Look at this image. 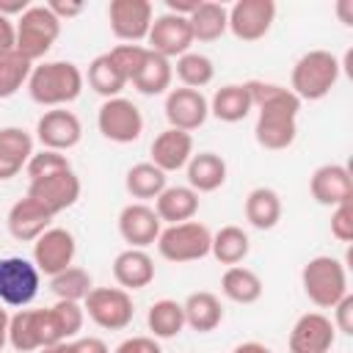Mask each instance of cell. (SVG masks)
<instances>
[{"instance_id": "d590c367", "label": "cell", "mask_w": 353, "mask_h": 353, "mask_svg": "<svg viewBox=\"0 0 353 353\" xmlns=\"http://www.w3.org/2000/svg\"><path fill=\"white\" fill-rule=\"evenodd\" d=\"M88 85L99 94V97H105V99H113V97H121V91H124V85H127V80H124V74L119 72V66L113 63V58L108 55V52H102V55H97L91 63H88Z\"/></svg>"}, {"instance_id": "11a10c76", "label": "cell", "mask_w": 353, "mask_h": 353, "mask_svg": "<svg viewBox=\"0 0 353 353\" xmlns=\"http://www.w3.org/2000/svg\"><path fill=\"white\" fill-rule=\"evenodd\" d=\"M39 353H72L69 342H58V345H50V347H41Z\"/></svg>"}, {"instance_id": "db71d44e", "label": "cell", "mask_w": 353, "mask_h": 353, "mask_svg": "<svg viewBox=\"0 0 353 353\" xmlns=\"http://www.w3.org/2000/svg\"><path fill=\"white\" fill-rule=\"evenodd\" d=\"M350 8H353V3H350V0H339V6H336V11H339V17H342V22H345V25H353Z\"/></svg>"}, {"instance_id": "7dc6e473", "label": "cell", "mask_w": 353, "mask_h": 353, "mask_svg": "<svg viewBox=\"0 0 353 353\" xmlns=\"http://www.w3.org/2000/svg\"><path fill=\"white\" fill-rule=\"evenodd\" d=\"M47 8H50L61 22L83 14V3H77V0H50V3H47Z\"/></svg>"}, {"instance_id": "83f0119b", "label": "cell", "mask_w": 353, "mask_h": 353, "mask_svg": "<svg viewBox=\"0 0 353 353\" xmlns=\"http://www.w3.org/2000/svg\"><path fill=\"white\" fill-rule=\"evenodd\" d=\"M251 110H254V105H251V97H248L245 83L221 85V88L212 94V99H210V113H212L218 121H226V124L243 121Z\"/></svg>"}, {"instance_id": "2e32d148", "label": "cell", "mask_w": 353, "mask_h": 353, "mask_svg": "<svg viewBox=\"0 0 353 353\" xmlns=\"http://www.w3.org/2000/svg\"><path fill=\"white\" fill-rule=\"evenodd\" d=\"M28 196L36 199L39 204H44L52 215H58V212H63V210L77 204V199H80V176L74 174V168L55 171L50 176L33 179L28 185Z\"/></svg>"}, {"instance_id": "7bdbcfd3", "label": "cell", "mask_w": 353, "mask_h": 353, "mask_svg": "<svg viewBox=\"0 0 353 353\" xmlns=\"http://www.w3.org/2000/svg\"><path fill=\"white\" fill-rule=\"evenodd\" d=\"M331 234L339 243H350L353 240V210H350V201H345V204L331 210Z\"/></svg>"}, {"instance_id": "ffe728a7", "label": "cell", "mask_w": 353, "mask_h": 353, "mask_svg": "<svg viewBox=\"0 0 353 353\" xmlns=\"http://www.w3.org/2000/svg\"><path fill=\"white\" fill-rule=\"evenodd\" d=\"M309 193L317 204L323 207H339L345 201L353 199V179L350 171L339 163H325L320 168H314L312 179H309Z\"/></svg>"}, {"instance_id": "8fae6325", "label": "cell", "mask_w": 353, "mask_h": 353, "mask_svg": "<svg viewBox=\"0 0 353 353\" xmlns=\"http://www.w3.org/2000/svg\"><path fill=\"white\" fill-rule=\"evenodd\" d=\"M154 19V8L149 0H110L108 6V22L116 39L124 44H138L149 36Z\"/></svg>"}, {"instance_id": "8d00e7d4", "label": "cell", "mask_w": 353, "mask_h": 353, "mask_svg": "<svg viewBox=\"0 0 353 353\" xmlns=\"http://www.w3.org/2000/svg\"><path fill=\"white\" fill-rule=\"evenodd\" d=\"M174 72H176V77H179V83L185 88H196V91H201L204 85H210L212 77H215L212 58H207L201 52H185V55H179L176 63H174Z\"/></svg>"}, {"instance_id": "f907efd6", "label": "cell", "mask_w": 353, "mask_h": 353, "mask_svg": "<svg viewBox=\"0 0 353 353\" xmlns=\"http://www.w3.org/2000/svg\"><path fill=\"white\" fill-rule=\"evenodd\" d=\"M28 8H30V3H28V0H0V14H3V17H8V19H11V17H17V19H19Z\"/></svg>"}, {"instance_id": "ab89813d", "label": "cell", "mask_w": 353, "mask_h": 353, "mask_svg": "<svg viewBox=\"0 0 353 353\" xmlns=\"http://www.w3.org/2000/svg\"><path fill=\"white\" fill-rule=\"evenodd\" d=\"M66 168H72V163H69V157H66L63 152L39 149V152L30 154V160H28V165H25V174H28V179L33 182V179L50 176V174H55V171H66Z\"/></svg>"}, {"instance_id": "836d02e7", "label": "cell", "mask_w": 353, "mask_h": 353, "mask_svg": "<svg viewBox=\"0 0 353 353\" xmlns=\"http://www.w3.org/2000/svg\"><path fill=\"white\" fill-rule=\"evenodd\" d=\"M171 80H174V66H171V61L149 50V58H146V63L141 66V72L135 74L132 85H135V91H141V94H146V97H157V94H165V91L171 88Z\"/></svg>"}, {"instance_id": "d4e9b609", "label": "cell", "mask_w": 353, "mask_h": 353, "mask_svg": "<svg viewBox=\"0 0 353 353\" xmlns=\"http://www.w3.org/2000/svg\"><path fill=\"white\" fill-rule=\"evenodd\" d=\"M154 212L160 223H168V226L193 221V215L199 212V193L190 190L188 185H171L154 199Z\"/></svg>"}, {"instance_id": "74e56055", "label": "cell", "mask_w": 353, "mask_h": 353, "mask_svg": "<svg viewBox=\"0 0 353 353\" xmlns=\"http://www.w3.org/2000/svg\"><path fill=\"white\" fill-rule=\"evenodd\" d=\"M50 290L55 292L58 301H85V295L94 290V281H91V273L77 268V265H69L66 270H61L58 276L50 279Z\"/></svg>"}, {"instance_id": "ac0fdd59", "label": "cell", "mask_w": 353, "mask_h": 353, "mask_svg": "<svg viewBox=\"0 0 353 353\" xmlns=\"http://www.w3.org/2000/svg\"><path fill=\"white\" fill-rule=\"evenodd\" d=\"M165 119H168V127L174 130H182V132H193L199 130L207 116H210V102L201 91L196 88H171L165 94Z\"/></svg>"}, {"instance_id": "ee69618b", "label": "cell", "mask_w": 353, "mask_h": 353, "mask_svg": "<svg viewBox=\"0 0 353 353\" xmlns=\"http://www.w3.org/2000/svg\"><path fill=\"white\" fill-rule=\"evenodd\" d=\"M334 328L342 334H353V295L347 292L336 306H334Z\"/></svg>"}, {"instance_id": "3957f363", "label": "cell", "mask_w": 353, "mask_h": 353, "mask_svg": "<svg viewBox=\"0 0 353 353\" xmlns=\"http://www.w3.org/2000/svg\"><path fill=\"white\" fill-rule=\"evenodd\" d=\"M342 63L328 50H309L303 52L290 74V91L303 102H317L331 94V88L339 83Z\"/></svg>"}, {"instance_id": "4316f807", "label": "cell", "mask_w": 353, "mask_h": 353, "mask_svg": "<svg viewBox=\"0 0 353 353\" xmlns=\"http://www.w3.org/2000/svg\"><path fill=\"white\" fill-rule=\"evenodd\" d=\"M182 312H185V325H190L199 334L215 331L221 325V320H223L221 298L215 292H207V290L190 292L185 298V303H182Z\"/></svg>"}, {"instance_id": "f6af8a7d", "label": "cell", "mask_w": 353, "mask_h": 353, "mask_svg": "<svg viewBox=\"0 0 353 353\" xmlns=\"http://www.w3.org/2000/svg\"><path fill=\"white\" fill-rule=\"evenodd\" d=\"M116 353H163V347L154 336H130L116 347Z\"/></svg>"}, {"instance_id": "60d3db41", "label": "cell", "mask_w": 353, "mask_h": 353, "mask_svg": "<svg viewBox=\"0 0 353 353\" xmlns=\"http://www.w3.org/2000/svg\"><path fill=\"white\" fill-rule=\"evenodd\" d=\"M108 55L113 58V63L119 66V72L124 74V80L132 83L135 74L141 72V66L146 63L149 50H146L143 44H119V47H113Z\"/></svg>"}, {"instance_id": "e0dca14e", "label": "cell", "mask_w": 353, "mask_h": 353, "mask_svg": "<svg viewBox=\"0 0 353 353\" xmlns=\"http://www.w3.org/2000/svg\"><path fill=\"white\" fill-rule=\"evenodd\" d=\"M334 342H336V328L331 317H325L323 312H306L295 320L287 347L290 353H331Z\"/></svg>"}, {"instance_id": "277c9868", "label": "cell", "mask_w": 353, "mask_h": 353, "mask_svg": "<svg viewBox=\"0 0 353 353\" xmlns=\"http://www.w3.org/2000/svg\"><path fill=\"white\" fill-rule=\"evenodd\" d=\"M301 287L317 309H334L347 295V273L336 256H312L301 270Z\"/></svg>"}, {"instance_id": "484cf974", "label": "cell", "mask_w": 353, "mask_h": 353, "mask_svg": "<svg viewBox=\"0 0 353 353\" xmlns=\"http://www.w3.org/2000/svg\"><path fill=\"white\" fill-rule=\"evenodd\" d=\"M188 188L196 193H212L226 182V160L215 152H199L188 160Z\"/></svg>"}, {"instance_id": "f5cc1de1", "label": "cell", "mask_w": 353, "mask_h": 353, "mask_svg": "<svg viewBox=\"0 0 353 353\" xmlns=\"http://www.w3.org/2000/svg\"><path fill=\"white\" fill-rule=\"evenodd\" d=\"M8 320H11V314L3 309V303H0V353H3V347H6V342H8Z\"/></svg>"}, {"instance_id": "5b68a950", "label": "cell", "mask_w": 353, "mask_h": 353, "mask_svg": "<svg viewBox=\"0 0 353 353\" xmlns=\"http://www.w3.org/2000/svg\"><path fill=\"white\" fill-rule=\"evenodd\" d=\"M14 25H17V50L14 52H19L30 63L41 61L61 36V19L47 8V3L30 6Z\"/></svg>"}, {"instance_id": "e575fe53", "label": "cell", "mask_w": 353, "mask_h": 353, "mask_svg": "<svg viewBox=\"0 0 353 353\" xmlns=\"http://www.w3.org/2000/svg\"><path fill=\"white\" fill-rule=\"evenodd\" d=\"M251 251V240L248 234L240 229V226H221L215 234H212V243H210V254L221 262V265H240Z\"/></svg>"}, {"instance_id": "816d5d0a", "label": "cell", "mask_w": 353, "mask_h": 353, "mask_svg": "<svg viewBox=\"0 0 353 353\" xmlns=\"http://www.w3.org/2000/svg\"><path fill=\"white\" fill-rule=\"evenodd\" d=\"M232 353H273V350H270L268 345H262V342H254V339H251V342H240Z\"/></svg>"}, {"instance_id": "ba28073f", "label": "cell", "mask_w": 353, "mask_h": 353, "mask_svg": "<svg viewBox=\"0 0 353 353\" xmlns=\"http://www.w3.org/2000/svg\"><path fill=\"white\" fill-rule=\"evenodd\" d=\"M83 303L88 320L105 331H124L135 317L132 295L121 287H94Z\"/></svg>"}, {"instance_id": "cb8c5ba5", "label": "cell", "mask_w": 353, "mask_h": 353, "mask_svg": "<svg viewBox=\"0 0 353 353\" xmlns=\"http://www.w3.org/2000/svg\"><path fill=\"white\" fill-rule=\"evenodd\" d=\"M33 154V135L22 127H0V182L14 179Z\"/></svg>"}, {"instance_id": "f35d334b", "label": "cell", "mask_w": 353, "mask_h": 353, "mask_svg": "<svg viewBox=\"0 0 353 353\" xmlns=\"http://www.w3.org/2000/svg\"><path fill=\"white\" fill-rule=\"evenodd\" d=\"M30 69H33V63L25 61L19 52L0 55V99H8V97H14L22 85H28Z\"/></svg>"}, {"instance_id": "681fc988", "label": "cell", "mask_w": 353, "mask_h": 353, "mask_svg": "<svg viewBox=\"0 0 353 353\" xmlns=\"http://www.w3.org/2000/svg\"><path fill=\"white\" fill-rule=\"evenodd\" d=\"M199 3L201 0H165L168 14H176V17H190L199 8Z\"/></svg>"}, {"instance_id": "d6986e66", "label": "cell", "mask_w": 353, "mask_h": 353, "mask_svg": "<svg viewBox=\"0 0 353 353\" xmlns=\"http://www.w3.org/2000/svg\"><path fill=\"white\" fill-rule=\"evenodd\" d=\"M160 232H163V223L154 207L143 201H132L119 212V234L130 248H146L157 243Z\"/></svg>"}, {"instance_id": "f1b7e54d", "label": "cell", "mask_w": 353, "mask_h": 353, "mask_svg": "<svg viewBox=\"0 0 353 353\" xmlns=\"http://www.w3.org/2000/svg\"><path fill=\"white\" fill-rule=\"evenodd\" d=\"M193 41H218L229 30V8L215 0H201L199 8L188 17Z\"/></svg>"}, {"instance_id": "6da1fadb", "label": "cell", "mask_w": 353, "mask_h": 353, "mask_svg": "<svg viewBox=\"0 0 353 353\" xmlns=\"http://www.w3.org/2000/svg\"><path fill=\"white\" fill-rule=\"evenodd\" d=\"M245 88H248L251 105L256 108V127H254L256 143L268 152L290 149L298 138L301 99L279 83L248 80Z\"/></svg>"}, {"instance_id": "5bb4252c", "label": "cell", "mask_w": 353, "mask_h": 353, "mask_svg": "<svg viewBox=\"0 0 353 353\" xmlns=\"http://www.w3.org/2000/svg\"><path fill=\"white\" fill-rule=\"evenodd\" d=\"M74 254H77L74 234L61 226H50L33 243V265L39 268V273H44L50 279L58 276L61 270H66L74 262Z\"/></svg>"}, {"instance_id": "7402d4cb", "label": "cell", "mask_w": 353, "mask_h": 353, "mask_svg": "<svg viewBox=\"0 0 353 353\" xmlns=\"http://www.w3.org/2000/svg\"><path fill=\"white\" fill-rule=\"evenodd\" d=\"M190 157H193V135L190 132L168 127L152 141V160L149 163H154L163 174L185 168Z\"/></svg>"}, {"instance_id": "8992f818", "label": "cell", "mask_w": 353, "mask_h": 353, "mask_svg": "<svg viewBox=\"0 0 353 353\" xmlns=\"http://www.w3.org/2000/svg\"><path fill=\"white\" fill-rule=\"evenodd\" d=\"M66 342L52 309H19L8 320V345L17 353L41 350L50 345Z\"/></svg>"}, {"instance_id": "c3c4849f", "label": "cell", "mask_w": 353, "mask_h": 353, "mask_svg": "<svg viewBox=\"0 0 353 353\" xmlns=\"http://www.w3.org/2000/svg\"><path fill=\"white\" fill-rule=\"evenodd\" d=\"M69 347H72V353H110L99 336H80V339L69 342Z\"/></svg>"}, {"instance_id": "52a82bcc", "label": "cell", "mask_w": 353, "mask_h": 353, "mask_svg": "<svg viewBox=\"0 0 353 353\" xmlns=\"http://www.w3.org/2000/svg\"><path fill=\"white\" fill-rule=\"evenodd\" d=\"M210 243H212V232L204 223L185 221V223L165 226L160 232L157 251H160L163 259H168L174 265H185V262L204 259L210 254Z\"/></svg>"}, {"instance_id": "603a6c76", "label": "cell", "mask_w": 353, "mask_h": 353, "mask_svg": "<svg viewBox=\"0 0 353 353\" xmlns=\"http://www.w3.org/2000/svg\"><path fill=\"white\" fill-rule=\"evenodd\" d=\"M113 279L121 290H143L154 281V259L143 248H124L113 259Z\"/></svg>"}, {"instance_id": "1f68e13d", "label": "cell", "mask_w": 353, "mask_h": 353, "mask_svg": "<svg viewBox=\"0 0 353 353\" xmlns=\"http://www.w3.org/2000/svg\"><path fill=\"white\" fill-rule=\"evenodd\" d=\"M124 188L132 199L146 204L149 199H157L168 188V176L154 163H135L124 176Z\"/></svg>"}, {"instance_id": "44dd1931", "label": "cell", "mask_w": 353, "mask_h": 353, "mask_svg": "<svg viewBox=\"0 0 353 353\" xmlns=\"http://www.w3.org/2000/svg\"><path fill=\"white\" fill-rule=\"evenodd\" d=\"M52 218L55 215L44 204H39L36 199L25 196V199H19V201L11 204L6 223H8V232H11L14 240H19V243H36L52 226Z\"/></svg>"}, {"instance_id": "4fadbf2b", "label": "cell", "mask_w": 353, "mask_h": 353, "mask_svg": "<svg viewBox=\"0 0 353 353\" xmlns=\"http://www.w3.org/2000/svg\"><path fill=\"white\" fill-rule=\"evenodd\" d=\"M36 138L41 143V149H52V152H69L80 143L83 138V124L77 119L74 110L66 108H50L41 113V119L36 121Z\"/></svg>"}, {"instance_id": "7a4b0ae2", "label": "cell", "mask_w": 353, "mask_h": 353, "mask_svg": "<svg viewBox=\"0 0 353 353\" xmlns=\"http://www.w3.org/2000/svg\"><path fill=\"white\" fill-rule=\"evenodd\" d=\"M83 72L72 61H41L33 63L28 77V94L41 108H66L83 91Z\"/></svg>"}, {"instance_id": "f546056e", "label": "cell", "mask_w": 353, "mask_h": 353, "mask_svg": "<svg viewBox=\"0 0 353 353\" xmlns=\"http://www.w3.org/2000/svg\"><path fill=\"white\" fill-rule=\"evenodd\" d=\"M243 210H245V221L254 229L268 232L281 221V196L273 188H254L245 196V207Z\"/></svg>"}, {"instance_id": "b9f144b4", "label": "cell", "mask_w": 353, "mask_h": 353, "mask_svg": "<svg viewBox=\"0 0 353 353\" xmlns=\"http://www.w3.org/2000/svg\"><path fill=\"white\" fill-rule=\"evenodd\" d=\"M50 309H52V314L58 320V328H61V334H63L66 342L80 334L83 320H85V312H83L80 303H74V301H55Z\"/></svg>"}, {"instance_id": "4dcf8cb0", "label": "cell", "mask_w": 353, "mask_h": 353, "mask_svg": "<svg viewBox=\"0 0 353 353\" xmlns=\"http://www.w3.org/2000/svg\"><path fill=\"white\" fill-rule=\"evenodd\" d=\"M262 279L251 270V268H243V265H232L226 268V273L221 276V292L234 301V303H256L262 298Z\"/></svg>"}, {"instance_id": "30bf717a", "label": "cell", "mask_w": 353, "mask_h": 353, "mask_svg": "<svg viewBox=\"0 0 353 353\" xmlns=\"http://www.w3.org/2000/svg\"><path fill=\"white\" fill-rule=\"evenodd\" d=\"M97 127H99L102 138H108L113 143H132L143 132V116L132 99L113 97V99H105L99 105Z\"/></svg>"}, {"instance_id": "7c38bea8", "label": "cell", "mask_w": 353, "mask_h": 353, "mask_svg": "<svg viewBox=\"0 0 353 353\" xmlns=\"http://www.w3.org/2000/svg\"><path fill=\"white\" fill-rule=\"evenodd\" d=\"M190 44H193V33H190L188 17H176V14L165 11L152 19V28L146 36V50L171 61V58L190 52Z\"/></svg>"}, {"instance_id": "9c48e42d", "label": "cell", "mask_w": 353, "mask_h": 353, "mask_svg": "<svg viewBox=\"0 0 353 353\" xmlns=\"http://www.w3.org/2000/svg\"><path fill=\"white\" fill-rule=\"evenodd\" d=\"M41 287L39 268L25 256H3L0 259V303L25 309Z\"/></svg>"}, {"instance_id": "9a60e30c", "label": "cell", "mask_w": 353, "mask_h": 353, "mask_svg": "<svg viewBox=\"0 0 353 353\" xmlns=\"http://www.w3.org/2000/svg\"><path fill=\"white\" fill-rule=\"evenodd\" d=\"M276 19L273 0H237L229 8V30L240 41H259Z\"/></svg>"}, {"instance_id": "bcb514c9", "label": "cell", "mask_w": 353, "mask_h": 353, "mask_svg": "<svg viewBox=\"0 0 353 353\" xmlns=\"http://www.w3.org/2000/svg\"><path fill=\"white\" fill-rule=\"evenodd\" d=\"M17 50V25L14 19L0 14V55H8Z\"/></svg>"}, {"instance_id": "d6a6232c", "label": "cell", "mask_w": 353, "mask_h": 353, "mask_svg": "<svg viewBox=\"0 0 353 353\" xmlns=\"http://www.w3.org/2000/svg\"><path fill=\"white\" fill-rule=\"evenodd\" d=\"M146 325H149L154 339H174V336H179V331L185 328L182 303L171 301V298L154 301L149 306V312H146Z\"/></svg>"}]
</instances>
